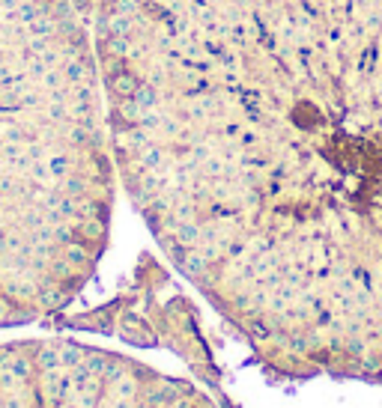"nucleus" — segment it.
<instances>
[{
	"mask_svg": "<svg viewBox=\"0 0 382 408\" xmlns=\"http://www.w3.org/2000/svg\"><path fill=\"white\" fill-rule=\"evenodd\" d=\"M117 179L263 370L382 385V0H99Z\"/></svg>",
	"mask_w": 382,
	"mask_h": 408,
	"instance_id": "obj_1",
	"label": "nucleus"
},
{
	"mask_svg": "<svg viewBox=\"0 0 382 408\" xmlns=\"http://www.w3.org/2000/svg\"><path fill=\"white\" fill-rule=\"evenodd\" d=\"M0 408H218L203 390L129 355L75 340L0 346Z\"/></svg>",
	"mask_w": 382,
	"mask_h": 408,
	"instance_id": "obj_3",
	"label": "nucleus"
},
{
	"mask_svg": "<svg viewBox=\"0 0 382 408\" xmlns=\"http://www.w3.org/2000/svg\"><path fill=\"white\" fill-rule=\"evenodd\" d=\"M99 0H0V328L45 322L111 239Z\"/></svg>",
	"mask_w": 382,
	"mask_h": 408,
	"instance_id": "obj_2",
	"label": "nucleus"
}]
</instances>
